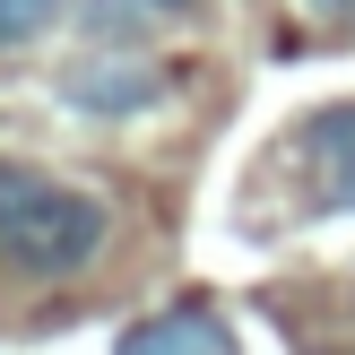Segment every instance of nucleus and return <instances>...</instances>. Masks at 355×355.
<instances>
[{
	"instance_id": "2",
	"label": "nucleus",
	"mask_w": 355,
	"mask_h": 355,
	"mask_svg": "<svg viewBox=\"0 0 355 355\" xmlns=\"http://www.w3.org/2000/svg\"><path fill=\"white\" fill-rule=\"evenodd\" d=\"M165 87H173V69L148 61L139 44H96L87 61L61 69V104H78L87 121H130V113H148Z\"/></svg>"
},
{
	"instance_id": "5",
	"label": "nucleus",
	"mask_w": 355,
	"mask_h": 355,
	"mask_svg": "<svg viewBox=\"0 0 355 355\" xmlns=\"http://www.w3.org/2000/svg\"><path fill=\"white\" fill-rule=\"evenodd\" d=\"M61 9H69V0H0V52L44 44V35L61 26Z\"/></svg>"
},
{
	"instance_id": "6",
	"label": "nucleus",
	"mask_w": 355,
	"mask_h": 355,
	"mask_svg": "<svg viewBox=\"0 0 355 355\" xmlns=\"http://www.w3.org/2000/svg\"><path fill=\"white\" fill-rule=\"evenodd\" d=\"M130 9H156V17H191L200 0H130Z\"/></svg>"
},
{
	"instance_id": "3",
	"label": "nucleus",
	"mask_w": 355,
	"mask_h": 355,
	"mask_svg": "<svg viewBox=\"0 0 355 355\" xmlns=\"http://www.w3.org/2000/svg\"><path fill=\"white\" fill-rule=\"evenodd\" d=\"M113 355H243V338L225 329V312L173 304V312H156V321H130L113 338Z\"/></svg>"
},
{
	"instance_id": "1",
	"label": "nucleus",
	"mask_w": 355,
	"mask_h": 355,
	"mask_svg": "<svg viewBox=\"0 0 355 355\" xmlns=\"http://www.w3.org/2000/svg\"><path fill=\"white\" fill-rule=\"evenodd\" d=\"M113 243V208L35 165H0V260L17 277H87Z\"/></svg>"
},
{
	"instance_id": "7",
	"label": "nucleus",
	"mask_w": 355,
	"mask_h": 355,
	"mask_svg": "<svg viewBox=\"0 0 355 355\" xmlns=\"http://www.w3.org/2000/svg\"><path fill=\"white\" fill-rule=\"evenodd\" d=\"M312 9H321V17H329V9H355V0H312Z\"/></svg>"
},
{
	"instance_id": "4",
	"label": "nucleus",
	"mask_w": 355,
	"mask_h": 355,
	"mask_svg": "<svg viewBox=\"0 0 355 355\" xmlns=\"http://www.w3.org/2000/svg\"><path fill=\"white\" fill-rule=\"evenodd\" d=\"M304 156L321 165V200L355 208V104H329V113L304 121Z\"/></svg>"
}]
</instances>
